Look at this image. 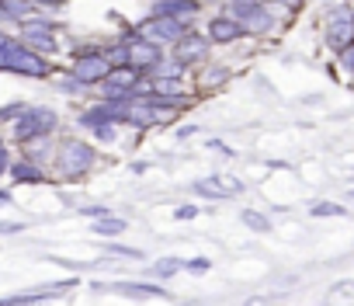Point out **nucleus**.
I'll list each match as a JSON object with an SVG mask.
<instances>
[{
    "label": "nucleus",
    "instance_id": "obj_1",
    "mask_svg": "<svg viewBox=\"0 0 354 306\" xmlns=\"http://www.w3.org/2000/svg\"><path fill=\"white\" fill-rule=\"evenodd\" d=\"M94 164H97V150L80 136H63L53 150V171L59 181H80L94 171Z\"/></svg>",
    "mask_w": 354,
    "mask_h": 306
},
{
    "label": "nucleus",
    "instance_id": "obj_2",
    "mask_svg": "<svg viewBox=\"0 0 354 306\" xmlns=\"http://www.w3.org/2000/svg\"><path fill=\"white\" fill-rule=\"evenodd\" d=\"M0 56H4V73H21V77H32V80H46L53 77V63L46 53L25 46L21 39H11L0 46Z\"/></svg>",
    "mask_w": 354,
    "mask_h": 306
},
{
    "label": "nucleus",
    "instance_id": "obj_3",
    "mask_svg": "<svg viewBox=\"0 0 354 306\" xmlns=\"http://www.w3.org/2000/svg\"><path fill=\"white\" fill-rule=\"evenodd\" d=\"M323 42L326 49L340 53L344 46L354 42V4L351 0H337L323 11Z\"/></svg>",
    "mask_w": 354,
    "mask_h": 306
},
{
    "label": "nucleus",
    "instance_id": "obj_4",
    "mask_svg": "<svg viewBox=\"0 0 354 306\" xmlns=\"http://www.w3.org/2000/svg\"><path fill=\"white\" fill-rule=\"evenodd\" d=\"M59 129V111L49 108V105H39V108H25L18 118H15V139L25 146L32 139H46Z\"/></svg>",
    "mask_w": 354,
    "mask_h": 306
},
{
    "label": "nucleus",
    "instance_id": "obj_5",
    "mask_svg": "<svg viewBox=\"0 0 354 306\" xmlns=\"http://www.w3.org/2000/svg\"><path fill=\"white\" fill-rule=\"evenodd\" d=\"M142 70H136L132 63H111V70L104 73V80L97 84V91H101V98H108V101H125V98H132L136 91H139V84H142Z\"/></svg>",
    "mask_w": 354,
    "mask_h": 306
},
{
    "label": "nucleus",
    "instance_id": "obj_6",
    "mask_svg": "<svg viewBox=\"0 0 354 306\" xmlns=\"http://www.w3.org/2000/svg\"><path fill=\"white\" fill-rule=\"evenodd\" d=\"M111 70V60L104 56V46H91V49H77L70 60V73L84 84V87H97L104 80V73Z\"/></svg>",
    "mask_w": 354,
    "mask_h": 306
},
{
    "label": "nucleus",
    "instance_id": "obj_7",
    "mask_svg": "<svg viewBox=\"0 0 354 306\" xmlns=\"http://www.w3.org/2000/svg\"><path fill=\"white\" fill-rule=\"evenodd\" d=\"M170 56H177L188 70H192V66H205V63L212 60V42H209V35H205V32H198V28L192 25L181 39H177V42L170 46Z\"/></svg>",
    "mask_w": 354,
    "mask_h": 306
},
{
    "label": "nucleus",
    "instance_id": "obj_8",
    "mask_svg": "<svg viewBox=\"0 0 354 306\" xmlns=\"http://www.w3.org/2000/svg\"><path fill=\"white\" fill-rule=\"evenodd\" d=\"M136 32L142 35V39H149V42H156V46H163V49H170L177 39H181L185 32H188V25H181L177 18H170V15H146L139 25H136Z\"/></svg>",
    "mask_w": 354,
    "mask_h": 306
},
{
    "label": "nucleus",
    "instance_id": "obj_9",
    "mask_svg": "<svg viewBox=\"0 0 354 306\" xmlns=\"http://www.w3.org/2000/svg\"><path fill=\"white\" fill-rule=\"evenodd\" d=\"M122 42H125V63H132V66H136V70H142V73H149V70L167 56V49H163V46H156V42L142 39L136 28H132V32H122Z\"/></svg>",
    "mask_w": 354,
    "mask_h": 306
},
{
    "label": "nucleus",
    "instance_id": "obj_10",
    "mask_svg": "<svg viewBox=\"0 0 354 306\" xmlns=\"http://www.w3.org/2000/svg\"><path fill=\"white\" fill-rule=\"evenodd\" d=\"M205 35H209V42H212V46H236L240 39H247V32H243L240 18H233L230 11L212 15V18H209V25H205Z\"/></svg>",
    "mask_w": 354,
    "mask_h": 306
},
{
    "label": "nucleus",
    "instance_id": "obj_11",
    "mask_svg": "<svg viewBox=\"0 0 354 306\" xmlns=\"http://www.w3.org/2000/svg\"><path fill=\"white\" fill-rule=\"evenodd\" d=\"M94 292H115V296H129V299H170V292L160 282H94Z\"/></svg>",
    "mask_w": 354,
    "mask_h": 306
},
{
    "label": "nucleus",
    "instance_id": "obj_12",
    "mask_svg": "<svg viewBox=\"0 0 354 306\" xmlns=\"http://www.w3.org/2000/svg\"><path fill=\"white\" fill-rule=\"evenodd\" d=\"M149 11L153 15H170V18H177L181 25L192 28L202 18V0H153Z\"/></svg>",
    "mask_w": 354,
    "mask_h": 306
},
{
    "label": "nucleus",
    "instance_id": "obj_13",
    "mask_svg": "<svg viewBox=\"0 0 354 306\" xmlns=\"http://www.w3.org/2000/svg\"><path fill=\"white\" fill-rule=\"evenodd\" d=\"M77 289V278H66V282H56V285H42V289H32V292H18V296H8L4 303H35V299H53V296H63Z\"/></svg>",
    "mask_w": 354,
    "mask_h": 306
},
{
    "label": "nucleus",
    "instance_id": "obj_14",
    "mask_svg": "<svg viewBox=\"0 0 354 306\" xmlns=\"http://www.w3.org/2000/svg\"><path fill=\"white\" fill-rule=\"evenodd\" d=\"M8 174H11L18 185H42V181H46V171H42V164H35L32 157H25V161H15Z\"/></svg>",
    "mask_w": 354,
    "mask_h": 306
},
{
    "label": "nucleus",
    "instance_id": "obj_15",
    "mask_svg": "<svg viewBox=\"0 0 354 306\" xmlns=\"http://www.w3.org/2000/svg\"><path fill=\"white\" fill-rule=\"evenodd\" d=\"M91 233H94V237H104V240H111V237H125V233H129V219L104 213V216H97V219L91 223Z\"/></svg>",
    "mask_w": 354,
    "mask_h": 306
},
{
    "label": "nucleus",
    "instance_id": "obj_16",
    "mask_svg": "<svg viewBox=\"0 0 354 306\" xmlns=\"http://www.w3.org/2000/svg\"><path fill=\"white\" fill-rule=\"evenodd\" d=\"M192 195H198V199H209V202H216V199H230V195L223 192V185H219V174H209V178H198V181H192Z\"/></svg>",
    "mask_w": 354,
    "mask_h": 306
},
{
    "label": "nucleus",
    "instance_id": "obj_17",
    "mask_svg": "<svg viewBox=\"0 0 354 306\" xmlns=\"http://www.w3.org/2000/svg\"><path fill=\"white\" fill-rule=\"evenodd\" d=\"M240 223H243L247 230H254V233H271V230H274L271 216H264L261 209H240Z\"/></svg>",
    "mask_w": 354,
    "mask_h": 306
},
{
    "label": "nucleus",
    "instance_id": "obj_18",
    "mask_svg": "<svg viewBox=\"0 0 354 306\" xmlns=\"http://www.w3.org/2000/svg\"><path fill=\"white\" fill-rule=\"evenodd\" d=\"M177 271H185V258H160L153 261V275L163 282V278H174Z\"/></svg>",
    "mask_w": 354,
    "mask_h": 306
},
{
    "label": "nucleus",
    "instance_id": "obj_19",
    "mask_svg": "<svg viewBox=\"0 0 354 306\" xmlns=\"http://www.w3.org/2000/svg\"><path fill=\"white\" fill-rule=\"evenodd\" d=\"M230 84V66H212V63H205V77H202V87H226Z\"/></svg>",
    "mask_w": 354,
    "mask_h": 306
},
{
    "label": "nucleus",
    "instance_id": "obj_20",
    "mask_svg": "<svg viewBox=\"0 0 354 306\" xmlns=\"http://www.w3.org/2000/svg\"><path fill=\"white\" fill-rule=\"evenodd\" d=\"M104 254L108 258H118V261H146V251H139V247H125V244H108L104 247Z\"/></svg>",
    "mask_w": 354,
    "mask_h": 306
},
{
    "label": "nucleus",
    "instance_id": "obj_21",
    "mask_svg": "<svg viewBox=\"0 0 354 306\" xmlns=\"http://www.w3.org/2000/svg\"><path fill=\"white\" fill-rule=\"evenodd\" d=\"M309 213H313L316 219H340V216H347L351 209H347V206H340V202H316Z\"/></svg>",
    "mask_w": 354,
    "mask_h": 306
},
{
    "label": "nucleus",
    "instance_id": "obj_22",
    "mask_svg": "<svg viewBox=\"0 0 354 306\" xmlns=\"http://www.w3.org/2000/svg\"><path fill=\"white\" fill-rule=\"evenodd\" d=\"M219 185H223L226 195H243V192H247V181L236 178V174H219Z\"/></svg>",
    "mask_w": 354,
    "mask_h": 306
},
{
    "label": "nucleus",
    "instance_id": "obj_23",
    "mask_svg": "<svg viewBox=\"0 0 354 306\" xmlns=\"http://www.w3.org/2000/svg\"><path fill=\"white\" fill-rule=\"evenodd\" d=\"M337 66H340L347 77L354 73V42H351V46H344V49L337 53Z\"/></svg>",
    "mask_w": 354,
    "mask_h": 306
},
{
    "label": "nucleus",
    "instance_id": "obj_24",
    "mask_svg": "<svg viewBox=\"0 0 354 306\" xmlns=\"http://www.w3.org/2000/svg\"><path fill=\"white\" fill-rule=\"evenodd\" d=\"M209 268H212L209 258H185V271H188V275H205Z\"/></svg>",
    "mask_w": 354,
    "mask_h": 306
},
{
    "label": "nucleus",
    "instance_id": "obj_25",
    "mask_svg": "<svg viewBox=\"0 0 354 306\" xmlns=\"http://www.w3.org/2000/svg\"><path fill=\"white\" fill-rule=\"evenodd\" d=\"M268 4H271L274 11H288V15H292V11H302V8H306V0H268Z\"/></svg>",
    "mask_w": 354,
    "mask_h": 306
},
{
    "label": "nucleus",
    "instance_id": "obj_26",
    "mask_svg": "<svg viewBox=\"0 0 354 306\" xmlns=\"http://www.w3.org/2000/svg\"><path fill=\"white\" fill-rule=\"evenodd\" d=\"M25 108H28V105H21V101H18V105H8V108H0V122H15Z\"/></svg>",
    "mask_w": 354,
    "mask_h": 306
},
{
    "label": "nucleus",
    "instance_id": "obj_27",
    "mask_svg": "<svg viewBox=\"0 0 354 306\" xmlns=\"http://www.w3.org/2000/svg\"><path fill=\"white\" fill-rule=\"evenodd\" d=\"M195 216H198V206H177V209H174V219H177V223L195 219Z\"/></svg>",
    "mask_w": 354,
    "mask_h": 306
},
{
    "label": "nucleus",
    "instance_id": "obj_28",
    "mask_svg": "<svg viewBox=\"0 0 354 306\" xmlns=\"http://www.w3.org/2000/svg\"><path fill=\"white\" fill-rule=\"evenodd\" d=\"M11 164H15V161H11V150H8V143H4V139H0V174H8V171H11Z\"/></svg>",
    "mask_w": 354,
    "mask_h": 306
},
{
    "label": "nucleus",
    "instance_id": "obj_29",
    "mask_svg": "<svg viewBox=\"0 0 354 306\" xmlns=\"http://www.w3.org/2000/svg\"><path fill=\"white\" fill-rule=\"evenodd\" d=\"M340 296H351V299H354V282H340V285L330 292V299H340Z\"/></svg>",
    "mask_w": 354,
    "mask_h": 306
},
{
    "label": "nucleus",
    "instance_id": "obj_30",
    "mask_svg": "<svg viewBox=\"0 0 354 306\" xmlns=\"http://www.w3.org/2000/svg\"><path fill=\"white\" fill-rule=\"evenodd\" d=\"M25 223H0V237H11V233H21Z\"/></svg>",
    "mask_w": 354,
    "mask_h": 306
},
{
    "label": "nucleus",
    "instance_id": "obj_31",
    "mask_svg": "<svg viewBox=\"0 0 354 306\" xmlns=\"http://www.w3.org/2000/svg\"><path fill=\"white\" fill-rule=\"evenodd\" d=\"M80 213H84V216H91V219H97V216H104V213H108V206H84Z\"/></svg>",
    "mask_w": 354,
    "mask_h": 306
},
{
    "label": "nucleus",
    "instance_id": "obj_32",
    "mask_svg": "<svg viewBox=\"0 0 354 306\" xmlns=\"http://www.w3.org/2000/svg\"><path fill=\"white\" fill-rule=\"evenodd\" d=\"M198 129L195 125H185V129H177V139H188V136H195Z\"/></svg>",
    "mask_w": 354,
    "mask_h": 306
},
{
    "label": "nucleus",
    "instance_id": "obj_33",
    "mask_svg": "<svg viewBox=\"0 0 354 306\" xmlns=\"http://www.w3.org/2000/svg\"><path fill=\"white\" fill-rule=\"evenodd\" d=\"M8 42V32H0V46H4Z\"/></svg>",
    "mask_w": 354,
    "mask_h": 306
},
{
    "label": "nucleus",
    "instance_id": "obj_34",
    "mask_svg": "<svg viewBox=\"0 0 354 306\" xmlns=\"http://www.w3.org/2000/svg\"><path fill=\"white\" fill-rule=\"evenodd\" d=\"M347 80H351V91H354V73H351V77H347Z\"/></svg>",
    "mask_w": 354,
    "mask_h": 306
},
{
    "label": "nucleus",
    "instance_id": "obj_35",
    "mask_svg": "<svg viewBox=\"0 0 354 306\" xmlns=\"http://www.w3.org/2000/svg\"><path fill=\"white\" fill-rule=\"evenodd\" d=\"M0 206H4V199H0Z\"/></svg>",
    "mask_w": 354,
    "mask_h": 306
}]
</instances>
